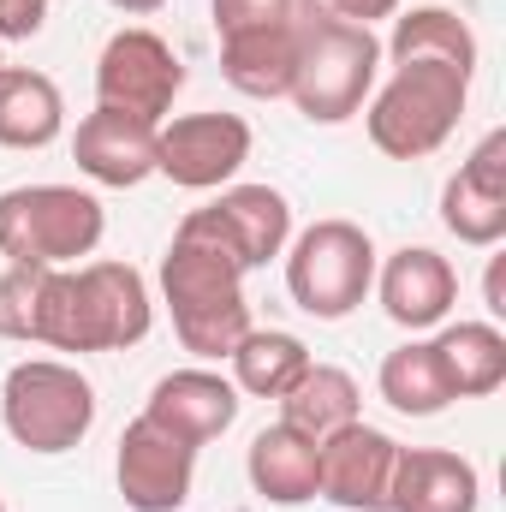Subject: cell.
Masks as SVG:
<instances>
[{"instance_id":"obj_1","label":"cell","mask_w":506,"mask_h":512,"mask_svg":"<svg viewBox=\"0 0 506 512\" xmlns=\"http://www.w3.org/2000/svg\"><path fill=\"white\" fill-rule=\"evenodd\" d=\"M161 304L173 310V334L191 358L221 364L233 346L251 334V298H245V268L221 251L191 215L179 221L173 245L161 256Z\"/></svg>"},{"instance_id":"obj_2","label":"cell","mask_w":506,"mask_h":512,"mask_svg":"<svg viewBox=\"0 0 506 512\" xmlns=\"http://www.w3.org/2000/svg\"><path fill=\"white\" fill-rule=\"evenodd\" d=\"M149 328H155V298L131 262L54 268L48 310H42V346H54V352H126L137 340H149Z\"/></svg>"},{"instance_id":"obj_3","label":"cell","mask_w":506,"mask_h":512,"mask_svg":"<svg viewBox=\"0 0 506 512\" xmlns=\"http://www.w3.org/2000/svg\"><path fill=\"white\" fill-rule=\"evenodd\" d=\"M381 84V36L370 24H346L316 12L298 24V72H292V108L310 126H346L364 114L370 90Z\"/></svg>"},{"instance_id":"obj_4","label":"cell","mask_w":506,"mask_h":512,"mask_svg":"<svg viewBox=\"0 0 506 512\" xmlns=\"http://www.w3.org/2000/svg\"><path fill=\"white\" fill-rule=\"evenodd\" d=\"M108 233V209L84 185H12L0 191V256L24 268H78Z\"/></svg>"},{"instance_id":"obj_5","label":"cell","mask_w":506,"mask_h":512,"mask_svg":"<svg viewBox=\"0 0 506 512\" xmlns=\"http://www.w3.org/2000/svg\"><path fill=\"white\" fill-rule=\"evenodd\" d=\"M465 102H471L465 72H453V66H393L387 84H376L370 102H364V126H370V143L381 155L423 161L459 131Z\"/></svg>"},{"instance_id":"obj_6","label":"cell","mask_w":506,"mask_h":512,"mask_svg":"<svg viewBox=\"0 0 506 512\" xmlns=\"http://www.w3.org/2000/svg\"><path fill=\"white\" fill-rule=\"evenodd\" d=\"M0 423L12 435V447H24V453H42V459L72 453L96 429V387L78 364L24 358L0 382Z\"/></svg>"},{"instance_id":"obj_7","label":"cell","mask_w":506,"mask_h":512,"mask_svg":"<svg viewBox=\"0 0 506 512\" xmlns=\"http://www.w3.org/2000/svg\"><path fill=\"white\" fill-rule=\"evenodd\" d=\"M280 262H286L292 304L316 322H346L376 286V239L358 221H340V215L292 233Z\"/></svg>"},{"instance_id":"obj_8","label":"cell","mask_w":506,"mask_h":512,"mask_svg":"<svg viewBox=\"0 0 506 512\" xmlns=\"http://www.w3.org/2000/svg\"><path fill=\"white\" fill-rule=\"evenodd\" d=\"M179 90H185V60L173 54L167 36H155L143 24H126V30H114L102 42V54H96V108H114V114L161 126L173 114Z\"/></svg>"},{"instance_id":"obj_9","label":"cell","mask_w":506,"mask_h":512,"mask_svg":"<svg viewBox=\"0 0 506 512\" xmlns=\"http://www.w3.org/2000/svg\"><path fill=\"white\" fill-rule=\"evenodd\" d=\"M251 161V126L239 114H179L155 126V173L179 191H221Z\"/></svg>"},{"instance_id":"obj_10","label":"cell","mask_w":506,"mask_h":512,"mask_svg":"<svg viewBox=\"0 0 506 512\" xmlns=\"http://www.w3.org/2000/svg\"><path fill=\"white\" fill-rule=\"evenodd\" d=\"M114 483L131 512H179L197 489V447L149 417H131L114 453Z\"/></svg>"},{"instance_id":"obj_11","label":"cell","mask_w":506,"mask_h":512,"mask_svg":"<svg viewBox=\"0 0 506 512\" xmlns=\"http://www.w3.org/2000/svg\"><path fill=\"white\" fill-rule=\"evenodd\" d=\"M316 501H334L340 512H387L393 495V471H399V441L376 423H346L328 441H316Z\"/></svg>"},{"instance_id":"obj_12","label":"cell","mask_w":506,"mask_h":512,"mask_svg":"<svg viewBox=\"0 0 506 512\" xmlns=\"http://www.w3.org/2000/svg\"><path fill=\"white\" fill-rule=\"evenodd\" d=\"M191 221L245 274L268 268L274 256H286V245H292V203L274 185H221V197L191 209Z\"/></svg>"},{"instance_id":"obj_13","label":"cell","mask_w":506,"mask_h":512,"mask_svg":"<svg viewBox=\"0 0 506 512\" xmlns=\"http://www.w3.org/2000/svg\"><path fill=\"white\" fill-rule=\"evenodd\" d=\"M370 292L381 298V310H387L393 328L429 334L459 304V268L435 245H399L393 256H376V286Z\"/></svg>"},{"instance_id":"obj_14","label":"cell","mask_w":506,"mask_h":512,"mask_svg":"<svg viewBox=\"0 0 506 512\" xmlns=\"http://www.w3.org/2000/svg\"><path fill=\"white\" fill-rule=\"evenodd\" d=\"M239 405H245V393L233 387V376H221L209 364H191V370H173V376H161L149 387L143 417L203 453L215 435H227L239 423Z\"/></svg>"},{"instance_id":"obj_15","label":"cell","mask_w":506,"mask_h":512,"mask_svg":"<svg viewBox=\"0 0 506 512\" xmlns=\"http://www.w3.org/2000/svg\"><path fill=\"white\" fill-rule=\"evenodd\" d=\"M72 161L90 185H108V191H131L155 173V126L149 120H131L114 108H96L84 114L72 131Z\"/></svg>"},{"instance_id":"obj_16","label":"cell","mask_w":506,"mask_h":512,"mask_svg":"<svg viewBox=\"0 0 506 512\" xmlns=\"http://www.w3.org/2000/svg\"><path fill=\"white\" fill-rule=\"evenodd\" d=\"M483 471L453 447H399L387 512H477Z\"/></svg>"},{"instance_id":"obj_17","label":"cell","mask_w":506,"mask_h":512,"mask_svg":"<svg viewBox=\"0 0 506 512\" xmlns=\"http://www.w3.org/2000/svg\"><path fill=\"white\" fill-rule=\"evenodd\" d=\"M381 60L393 66H453L465 78H477V30L453 12V6H411L393 12V36L381 42Z\"/></svg>"},{"instance_id":"obj_18","label":"cell","mask_w":506,"mask_h":512,"mask_svg":"<svg viewBox=\"0 0 506 512\" xmlns=\"http://www.w3.org/2000/svg\"><path fill=\"white\" fill-rule=\"evenodd\" d=\"M245 477H251V489L268 507H304V501H316V483H322L316 441L274 417L268 429H256L251 447H245Z\"/></svg>"},{"instance_id":"obj_19","label":"cell","mask_w":506,"mask_h":512,"mask_svg":"<svg viewBox=\"0 0 506 512\" xmlns=\"http://www.w3.org/2000/svg\"><path fill=\"white\" fill-rule=\"evenodd\" d=\"M298 72V24L221 36V78L251 102H286Z\"/></svg>"},{"instance_id":"obj_20","label":"cell","mask_w":506,"mask_h":512,"mask_svg":"<svg viewBox=\"0 0 506 512\" xmlns=\"http://www.w3.org/2000/svg\"><path fill=\"white\" fill-rule=\"evenodd\" d=\"M441 376L453 387V399H489L506 387V334L501 322H441L429 334Z\"/></svg>"},{"instance_id":"obj_21","label":"cell","mask_w":506,"mask_h":512,"mask_svg":"<svg viewBox=\"0 0 506 512\" xmlns=\"http://www.w3.org/2000/svg\"><path fill=\"white\" fill-rule=\"evenodd\" d=\"M66 131V96L36 66H0V149H48Z\"/></svg>"},{"instance_id":"obj_22","label":"cell","mask_w":506,"mask_h":512,"mask_svg":"<svg viewBox=\"0 0 506 512\" xmlns=\"http://www.w3.org/2000/svg\"><path fill=\"white\" fill-rule=\"evenodd\" d=\"M274 405H280V423H292L310 441H328L334 429H346V423L364 417V393H358V382L340 364H310L292 382V393L274 399Z\"/></svg>"},{"instance_id":"obj_23","label":"cell","mask_w":506,"mask_h":512,"mask_svg":"<svg viewBox=\"0 0 506 512\" xmlns=\"http://www.w3.org/2000/svg\"><path fill=\"white\" fill-rule=\"evenodd\" d=\"M376 387L399 417H441V411L453 405V387L441 376V358H435V346H429L423 334H411L405 346H393V352L381 358Z\"/></svg>"},{"instance_id":"obj_24","label":"cell","mask_w":506,"mask_h":512,"mask_svg":"<svg viewBox=\"0 0 506 512\" xmlns=\"http://www.w3.org/2000/svg\"><path fill=\"white\" fill-rule=\"evenodd\" d=\"M233 387L239 393H251V399H286L292 382L316 364L310 358V346L298 340V334H286V328H251L239 346H233Z\"/></svg>"},{"instance_id":"obj_25","label":"cell","mask_w":506,"mask_h":512,"mask_svg":"<svg viewBox=\"0 0 506 512\" xmlns=\"http://www.w3.org/2000/svg\"><path fill=\"white\" fill-rule=\"evenodd\" d=\"M441 227H447L459 245H471V251H495L506 239V191L471 179V173L459 167V173L441 185Z\"/></svg>"},{"instance_id":"obj_26","label":"cell","mask_w":506,"mask_h":512,"mask_svg":"<svg viewBox=\"0 0 506 512\" xmlns=\"http://www.w3.org/2000/svg\"><path fill=\"white\" fill-rule=\"evenodd\" d=\"M298 24V0H215V36Z\"/></svg>"},{"instance_id":"obj_27","label":"cell","mask_w":506,"mask_h":512,"mask_svg":"<svg viewBox=\"0 0 506 512\" xmlns=\"http://www.w3.org/2000/svg\"><path fill=\"white\" fill-rule=\"evenodd\" d=\"M48 30V0H0V48Z\"/></svg>"},{"instance_id":"obj_28","label":"cell","mask_w":506,"mask_h":512,"mask_svg":"<svg viewBox=\"0 0 506 512\" xmlns=\"http://www.w3.org/2000/svg\"><path fill=\"white\" fill-rule=\"evenodd\" d=\"M322 12H328V18H346V24H370V30H376V18H393V12H399V0H322Z\"/></svg>"},{"instance_id":"obj_29","label":"cell","mask_w":506,"mask_h":512,"mask_svg":"<svg viewBox=\"0 0 506 512\" xmlns=\"http://www.w3.org/2000/svg\"><path fill=\"white\" fill-rule=\"evenodd\" d=\"M483 298H489V322L506 316V256H489V280H483Z\"/></svg>"},{"instance_id":"obj_30","label":"cell","mask_w":506,"mask_h":512,"mask_svg":"<svg viewBox=\"0 0 506 512\" xmlns=\"http://www.w3.org/2000/svg\"><path fill=\"white\" fill-rule=\"evenodd\" d=\"M114 12H126V18H149V12H161L167 0H108Z\"/></svg>"},{"instance_id":"obj_31","label":"cell","mask_w":506,"mask_h":512,"mask_svg":"<svg viewBox=\"0 0 506 512\" xmlns=\"http://www.w3.org/2000/svg\"><path fill=\"white\" fill-rule=\"evenodd\" d=\"M0 66H6V48H0Z\"/></svg>"},{"instance_id":"obj_32","label":"cell","mask_w":506,"mask_h":512,"mask_svg":"<svg viewBox=\"0 0 506 512\" xmlns=\"http://www.w3.org/2000/svg\"><path fill=\"white\" fill-rule=\"evenodd\" d=\"M0 512H6V501H0Z\"/></svg>"}]
</instances>
